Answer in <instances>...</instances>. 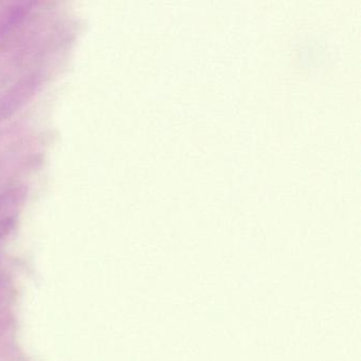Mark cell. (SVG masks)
Listing matches in <instances>:
<instances>
[{
	"instance_id": "cell-2",
	"label": "cell",
	"mask_w": 361,
	"mask_h": 361,
	"mask_svg": "<svg viewBox=\"0 0 361 361\" xmlns=\"http://www.w3.org/2000/svg\"><path fill=\"white\" fill-rule=\"evenodd\" d=\"M4 284H5V283H4V281L1 280V278H0V293H1V291H3Z\"/></svg>"
},
{
	"instance_id": "cell-1",
	"label": "cell",
	"mask_w": 361,
	"mask_h": 361,
	"mask_svg": "<svg viewBox=\"0 0 361 361\" xmlns=\"http://www.w3.org/2000/svg\"><path fill=\"white\" fill-rule=\"evenodd\" d=\"M23 200L24 193L20 189L0 194V240L9 233L16 224Z\"/></svg>"
}]
</instances>
